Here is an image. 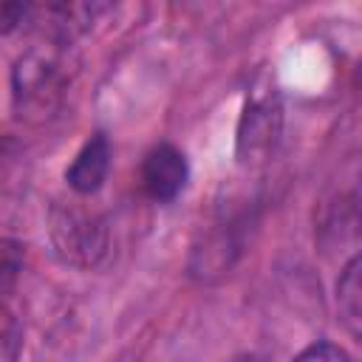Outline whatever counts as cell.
I'll list each match as a JSON object with an SVG mask.
<instances>
[{
  "label": "cell",
  "mask_w": 362,
  "mask_h": 362,
  "mask_svg": "<svg viewBox=\"0 0 362 362\" xmlns=\"http://www.w3.org/2000/svg\"><path fill=\"white\" fill-rule=\"evenodd\" d=\"M68 74L57 51L34 48L14 62L11 71V102L23 122H48L65 99Z\"/></svg>",
  "instance_id": "1"
},
{
  "label": "cell",
  "mask_w": 362,
  "mask_h": 362,
  "mask_svg": "<svg viewBox=\"0 0 362 362\" xmlns=\"http://www.w3.org/2000/svg\"><path fill=\"white\" fill-rule=\"evenodd\" d=\"M48 235L57 255L76 269H93L107 252L105 221L79 201H62L51 206Z\"/></svg>",
  "instance_id": "2"
},
{
  "label": "cell",
  "mask_w": 362,
  "mask_h": 362,
  "mask_svg": "<svg viewBox=\"0 0 362 362\" xmlns=\"http://www.w3.org/2000/svg\"><path fill=\"white\" fill-rule=\"evenodd\" d=\"M280 127H283V110L272 93L249 99L238 127V158L243 164L263 161L274 150L280 139Z\"/></svg>",
  "instance_id": "3"
},
{
  "label": "cell",
  "mask_w": 362,
  "mask_h": 362,
  "mask_svg": "<svg viewBox=\"0 0 362 362\" xmlns=\"http://www.w3.org/2000/svg\"><path fill=\"white\" fill-rule=\"evenodd\" d=\"M187 184V158L175 144H156L141 161V187L153 201H173Z\"/></svg>",
  "instance_id": "4"
},
{
  "label": "cell",
  "mask_w": 362,
  "mask_h": 362,
  "mask_svg": "<svg viewBox=\"0 0 362 362\" xmlns=\"http://www.w3.org/2000/svg\"><path fill=\"white\" fill-rule=\"evenodd\" d=\"M107 170H110V141L107 136L96 133L74 156L71 167L65 170V181L76 195H93L105 184Z\"/></svg>",
  "instance_id": "5"
},
{
  "label": "cell",
  "mask_w": 362,
  "mask_h": 362,
  "mask_svg": "<svg viewBox=\"0 0 362 362\" xmlns=\"http://www.w3.org/2000/svg\"><path fill=\"white\" fill-rule=\"evenodd\" d=\"M359 257H351V263L342 269L339 283H337V305L345 328L351 337H359L362 331V280H359Z\"/></svg>",
  "instance_id": "6"
},
{
  "label": "cell",
  "mask_w": 362,
  "mask_h": 362,
  "mask_svg": "<svg viewBox=\"0 0 362 362\" xmlns=\"http://www.w3.org/2000/svg\"><path fill=\"white\" fill-rule=\"evenodd\" d=\"M23 243L11 238H0V300L14 291L20 272H23Z\"/></svg>",
  "instance_id": "7"
},
{
  "label": "cell",
  "mask_w": 362,
  "mask_h": 362,
  "mask_svg": "<svg viewBox=\"0 0 362 362\" xmlns=\"http://www.w3.org/2000/svg\"><path fill=\"white\" fill-rule=\"evenodd\" d=\"M23 348V328L0 300V362H17Z\"/></svg>",
  "instance_id": "8"
},
{
  "label": "cell",
  "mask_w": 362,
  "mask_h": 362,
  "mask_svg": "<svg viewBox=\"0 0 362 362\" xmlns=\"http://www.w3.org/2000/svg\"><path fill=\"white\" fill-rule=\"evenodd\" d=\"M294 362H351V356L331 342H317V345L305 348Z\"/></svg>",
  "instance_id": "9"
},
{
  "label": "cell",
  "mask_w": 362,
  "mask_h": 362,
  "mask_svg": "<svg viewBox=\"0 0 362 362\" xmlns=\"http://www.w3.org/2000/svg\"><path fill=\"white\" fill-rule=\"evenodd\" d=\"M25 14H28V8L23 6V3H0V37H6V34H11L23 20H25Z\"/></svg>",
  "instance_id": "10"
},
{
  "label": "cell",
  "mask_w": 362,
  "mask_h": 362,
  "mask_svg": "<svg viewBox=\"0 0 362 362\" xmlns=\"http://www.w3.org/2000/svg\"><path fill=\"white\" fill-rule=\"evenodd\" d=\"M232 362H269V359L260 356V354H240V356H235Z\"/></svg>",
  "instance_id": "11"
}]
</instances>
